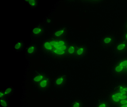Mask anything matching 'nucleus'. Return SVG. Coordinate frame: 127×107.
<instances>
[{
    "instance_id": "f257e3e1",
    "label": "nucleus",
    "mask_w": 127,
    "mask_h": 107,
    "mask_svg": "<svg viewBox=\"0 0 127 107\" xmlns=\"http://www.w3.org/2000/svg\"><path fill=\"white\" fill-rule=\"evenodd\" d=\"M108 99L115 107L127 103V82L117 84L111 92Z\"/></svg>"
},
{
    "instance_id": "f03ea898",
    "label": "nucleus",
    "mask_w": 127,
    "mask_h": 107,
    "mask_svg": "<svg viewBox=\"0 0 127 107\" xmlns=\"http://www.w3.org/2000/svg\"><path fill=\"white\" fill-rule=\"evenodd\" d=\"M43 48L54 55L61 56L67 53L68 47L66 42L64 40H54L45 42Z\"/></svg>"
},
{
    "instance_id": "7ed1b4c3",
    "label": "nucleus",
    "mask_w": 127,
    "mask_h": 107,
    "mask_svg": "<svg viewBox=\"0 0 127 107\" xmlns=\"http://www.w3.org/2000/svg\"><path fill=\"white\" fill-rule=\"evenodd\" d=\"M112 72L116 77H127V56L120 58L114 63Z\"/></svg>"
},
{
    "instance_id": "20e7f679",
    "label": "nucleus",
    "mask_w": 127,
    "mask_h": 107,
    "mask_svg": "<svg viewBox=\"0 0 127 107\" xmlns=\"http://www.w3.org/2000/svg\"><path fill=\"white\" fill-rule=\"evenodd\" d=\"M114 52L120 55H123L127 53V42L120 40L114 46Z\"/></svg>"
},
{
    "instance_id": "39448f33",
    "label": "nucleus",
    "mask_w": 127,
    "mask_h": 107,
    "mask_svg": "<svg viewBox=\"0 0 127 107\" xmlns=\"http://www.w3.org/2000/svg\"><path fill=\"white\" fill-rule=\"evenodd\" d=\"M115 41V38L113 36L111 35H107L102 37L101 44L105 47H110L114 44Z\"/></svg>"
},
{
    "instance_id": "423d86ee",
    "label": "nucleus",
    "mask_w": 127,
    "mask_h": 107,
    "mask_svg": "<svg viewBox=\"0 0 127 107\" xmlns=\"http://www.w3.org/2000/svg\"><path fill=\"white\" fill-rule=\"evenodd\" d=\"M50 80L48 77H44V79L38 84L39 87L42 90L46 89L50 85Z\"/></svg>"
},
{
    "instance_id": "0eeeda50",
    "label": "nucleus",
    "mask_w": 127,
    "mask_h": 107,
    "mask_svg": "<svg viewBox=\"0 0 127 107\" xmlns=\"http://www.w3.org/2000/svg\"><path fill=\"white\" fill-rule=\"evenodd\" d=\"M87 52V48L85 46H80L76 48L75 55L77 56H82L86 54Z\"/></svg>"
},
{
    "instance_id": "6e6552de",
    "label": "nucleus",
    "mask_w": 127,
    "mask_h": 107,
    "mask_svg": "<svg viewBox=\"0 0 127 107\" xmlns=\"http://www.w3.org/2000/svg\"><path fill=\"white\" fill-rule=\"evenodd\" d=\"M66 76H61L58 77L55 81V85L58 87H62L66 82Z\"/></svg>"
},
{
    "instance_id": "1a4fd4ad",
    "label": "nucleus",
    "mask_w": 127,
    "mask_h": 107,
    "mask_svg": "<svg viewBox=\"0 0 127 107\" xmlns=\"http://www.w3.org/2000/svg\"><path fill=\"white\" fill-rule=\"evenodd\" d=\"M76 48L75 46L73 45H71L68 47L66 53L67 55H75L76 51Z\"/></svg>"
},
{
    "instance_id": "9d476101",
    "label": "nucleus",
    "mask_w": 127,
    "mask_h": 107,
    "mask_svg": "<svg viewBox=\"0 0 127 107\" xmlns=\"http://www.w3.org/2000/svg\"><path fill=\"white\" fill-rule=\"evenodd\" d=\"M44 77H45L43 74H38L34 77L33 79V81L35 83H39L44 79Z\"/></svg>"
},
{
    "instance_id": "9b49d317",
    "label": "nucleus",
    "mask_w": 127,
    "mask_h": 107,
    "mask_svg": "<svg viewBox=\"0 0 127 107\" xmlns=\"http://www.w3.org/2000/svg\"><path fill=\"white\" fill-rule=\"evenodd\" d=\"M96 107H109L108 103L106 101H100L96 104Z\"/></svg>"
},
{
    "instance_id": "f8f14e48",
    "label": "nucleus",
    "mask_w": 127,
    "mask_h": 107,
    "mask_svg": "<svg viewBox=\"0 0 127 107\" xmlns=\"http://www.w3.org/2000/svg\"><path fill=\"white\" fill-rule=\"evenodd\" d=\"M42 31V29L40 27H35L32 30V33L35 35H38L41 33Z\"/></svg>"
},
{
    "instance_id": "ddd939ff",
    "label": "nucleus",
    "mask_w": 127,
    "mask_h": 107,
    "mask_svg": "<svg viewBox=\"0 0 127 107\" xmlns=\"http://www.w3.org/2000/svg\"><path fill=\"white\" fill-rule=\"evenodd\" d=\"M64 29H62L60 30H58L55 32L54 35L55 37H58L61 36L64 34Z\"/></svg>"
},
{
    "instance_id": "4468645a",
    "label": "nucleus",
    "mask_w": 127,
    "mask_h": 107,
    "mask_svg": "<svg viewBox=\"0 0 127 107\" xmlns=\"http://www.w3.org/2000/svg\"><path fill=\"white\" fill-rule=\"evenodd\" d=\"M71 107H82V103L80 101H75L73 103Z\"/></svg>"
},
{
    "instance_id": "2eb2a0df",
    "label": "nucleus",
    "mask_w": 127,
    "mask_h": 107,
    "mask_svg": "<svg viewBox=\"0 0 127 107\" xmlns=\"http://www.w3.org/2000/svg\"><path fill=\"white\" fill-rule=\"evenodd\" d=\"M121 40L127 42V29H124Z\"/></svg>"
},
{
    "instance_id": "dca6fc26",
    "label": "nucleus",
    "mask_w": 127,
    "mask_h": 107,
    "mask_svg": "<svg viewBox=\"0 0 127 107\" xmlns=\"http://www.w3.org/2000/svg\"><path fill=\"white\" fill-rule=\"evenodd\" d=\"M35 51V47L34 46H31L28 48L27 52L28 54H31L33 53Z\"/></svg>"
},
{
    "instance_id": "f3484780",
    "label": "nucleus",
    "mask_w": 127,
    "mask_h": 107,
    "mask_svg": "<svg viewBox=\"0 0 127 107\" xmlns=\"http://www.w3.org/2000/svg\"><path fill=\"white\" fill-rule=\"evenodd\" d=\"M23 44L21 42H18L14 46V48L15 50H18L21 48L23 46Z\"/></svg>"
},
{
    "instance_id": "a211bd4d",
    "label": "nucleus",
    "mask_w": 127,
    "mask_h": 107,
    "mask_svg": "<svg viewBox=\"0 0 127 107\" xmlns=\"http://www.w3.org/2000/svg\"><path fill=\"white\" fill-rule=\"evenodd\" d=\"M28 2L29 4L30 5V6H35L36 4H37V1L35 0H27L26 1Z\"/></svg>"
},
{
    "instance_id": "6ab92c4d",
    "label": "nucleus",
    "mask_w": 127,
    "mask_h": 107,
    "mask_svg": "<svg viewBox=\"0 0 127 107\" xmlns=\"http://www.w3.org/2000/svg\"><path fill=\"white\" fill-rule=\"evenodd\" d=\"M0 103H1V105H2L3 107H7L8 104H7V102H6L5 100L2 99H1V100H0Z\"/></svg>"
},
{
    "instance_id": "aec40b11",
    "label": "nucleus",
    "mask_w": 127,
    "mask_h": 107,
    "mask_svg": "<svg viewBox=\"0 0 127 107\" xmlns=\"http://www.w3.org/2000/svg\"><path fill=\"white\" fill-rule=\"evenodd\" d=\"M12 88H11V87L8 88H7V89L5 91V92H4V94H9L11 92Z\"/></svg>"
},
{
    "instance_id": "412c9836",
    "label": "nucleus",
    "mask_w": 127,
    "mask_h": 107,
    "mask_svg": "<svg viewBox=\"0 0 127 107\" xmlns=\"http://www.w3.org/2000/svg\"><path fill=\"white\" fill-rule=\"evenodd\" d=\"M115 107H127V103L124 105H121Z\"/></svg>"
},
{
    "instance_id": "4be33fe9",
    "label": "nucleus",
    "mask_w": 127,
    "mask_h": 107,
    "mask_svg": "<svg viewBox=\"0 0 127 107\" xmlns=\"http://www.w3.org/2000/svg\"><path fill=\"white\" fill-rule=\"evenodd\" d=\"M124 29H127V20L125 23V25H124Z\"/></svg>"
},
{
    "instance_id": "5701e85b",
    "label": "nucleus",
    "mask_w": 127,
    "mask_h": 107,
    "mask_svg": "<svg viewBox=\"0 0 127 107\" xmlns=\"http://www.w3.org/2000/svg\"><path fill=\"white\" fill-rule=\"evenodd\" d=\"M4 94H5L3 93L1 91L0 92V98H2V97H3L4 96Z\"/></svg>"
}]
</instances>
